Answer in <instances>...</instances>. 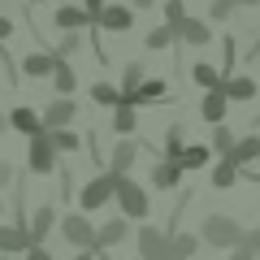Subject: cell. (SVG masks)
Here are the masks:
<instances>
[{
    "mask_svg": "<svg viewBox=\"0 0 260 260\" xmlns=\"http://www.w3.org/2000/svg\"><path fill=\"white\" fill-rule=\"evenodd\" d=\"M130 26H135V9L130 5H104L100 22H95V30H109V35H126Z\"/></svg>",
    "mask_w": 260,
    "mask_h": 260,
    "instance_id": "obj_12",
    "label": "cell"
},
{
    "mask_svg": "<svg viewBox=\"0 0 260 260\" xmlns=\"http://www.w3.org/2000/svg\"><path fill=\"white\" fill-rule=\"evenodd\" d=\"M56 156H61V152L52 148L48 135L26 139V169H30V174H52V169H56Z\"/></svg>",
    "mask_w": 260,
    "mask_h": 260,
    "instance_id": "obj_7",
    "label": "cell"
},
{
    "mask_svg": "<svg viewBox=\"0 0 260 260\" xmlns=\"http://www.w3.org/2000/svg\"><path fill=\"white\" fill-rule=\"evenodd\" d=\"M200 234H204V243L208 247H225V251H234V247H243V225L234 221V217H221V213H213V217H204V225H200Z\"/></svg>",
    "mask_w": 260,
    "mask_h": 260,
    "instance_id": "obj_2",
    "label": "cell"
},
{
    "mask_svg": "<svg viewBox=\"0 0 260 260\" xmlns=\"http://www.w3.org/2000/svg\"><path fill=\"white\" fill-rule=\"evenodd\" d=\"M52 26L65 35V30H95V22H91V13H87L83 5H65V0H61L56 13H52Z\"/></svg>",
    "mask_w": 260,
    "mask_h": 260,
    "instance_id": "obj_9",
    "label": "cell"
},
{
    "mask_svg": "<svg viewBox=\"0 0 260 260\" xmlns=\"http://www.w3.org/2000/svg\"><path fill=\"white\" fill-rule=\"evenodd\" d=\"M139 152H143V139H139V135L117 139V148H113V156H109V169H113V174H130L135 160H139Z\"/></svg>",
    "mask_w": 260,
    "mask_h": 260,
    "instance_id": "obj_15",
    "label": "cell"
},
{
    "mask_svg": "<svg viewBox=\"0 0 260 260\" xmlns=\"http://www.w3.org/2000/svg\"><path fill=\"white\" fill-rule=\"evenodd\" d=\"M182 18H186V5H182V0H165V22H169V26H178Z\"/></svg>",
    "mask_w": 260,
    "mask_h": 260,
    "instance_id": "obj_36",
    "label": "cell"
},
{
    "mask_svg": "<svg viewBox=\"0 0 260 260\" xmlns=\"http://www.w3.org/2000/svg\"><path fill=\"white\" fill-rule=\"evenodd\" d=\"M52 87H56V95H74V87H78V78H74V65L65 61H56V70H52Z\"/></svg>",
    "mask_w": 260,
    "mask_h": 260,
    "instance_id": "obj_26",
    "label": "cell"
},
{
    "mask_svg": "<svg viewBox=\"0 0 260 260\" xmlns=\"http://www.w3.org/2000/svg\"><path fill=\"white\" fill-rule=\"evenodd\" d=\"M234 0H208V22H230L234 18Z\"/></svg>",
    "mask_w": 260,
    "mask_h": 260,
    "instance_id": "obj_34",
    "label": "cell"
},
{
    "mask_svg": "<svg viewBox=\"0 0 260 260\" xmlns=\"http://www.w3.org/2000/svg\"><path fill=\"white\" fill-rule=\"evenodd\" d=\"M234 5H239V9H256L260 0H234Z\"/></svg>",
    "mask_w": 260,
    "mask_h": 260,
    "instance_id": "obj_44",
    "label": "cell"
},
{
    "mask_svg": "<svg viewBox=\"0 0 260 260\" xmlns=\"http://www.w3.org/2000/svg\"><path fill=\"white\" fill-rule=\"evenodd\" d=\"M78 44H83V35H78V30H65V35L56 39L52 52H56V56H70V52H78Z\"/></svg>",
    "mask_w": 260,
    "mask_h": 260,
    "instance_id": "obj_35",
    "label": "cell"
},
{
    "mask_svg": "<svg viewBox=\"0 0 260 260\" xmlns=\"http://www.w3.org/2000/svg\"><path fill=\"white\" fill-rule=\"evenodd\" d=\"M143 78H148V74H143V61H130V65H126V74H121V100H126V95L135 91Z\"/></svg>",
    "mask_w": 260,
    "mask_h": 260,
    "instance_id": "obj_33",
    "label": "cell"
},
{
    "mask_svg": "<svg viewBox=\"0 0 260 260\" xmlns=\"http://www.w3.org/2000/svg\"><path fill=\"white\" fill-rule=\"evenodd\" d=\"M208 160H213V148H208V143H186V152H182V169H204Z\"/></svg>",
    "mask_w": 260,
    "mask_h": 260,
    "instance_id": "obj_28",
    "label": "cell"
},
{
    "mask_svg": "<svg viewBox=\"0 0 260 260\" xmlns=\"http://www.w3.org/2000/svg\"><path fill=\"white\" fill-rule=\"evenodd\" d=\"M56 234H61L65 243H74L78 251H91L95 247V225H91L87 213H65L61 225H56Z\"/></svg>",
    "mask_w": 260,
    "mask_h": 260,
    "instance_id": "obj_5",
    "label": "cell"
},
{
    "mask_svg": "<svg viewBox=\"0 0 260 260\" xmlns=\"http://www.w3.org/2000/svg\"><path fill=\"white\" fill-rule=\"evenodd\" d=\"M9 182H13V165H9V160H0V191H5Z\"/></svg>",
    "mask_w": 260,
    "mask_h": 260,
    "instance_id": "obj_39",
    "label": "cell"
},
{
    "mask_svg": "<svg viewBox=\"0 0 260 260\" xmlns=\"http://www.w3.org/2000/svg\"><path fill=\"white\" fill-rule=\"evenodd\" d=\"M117 204H121V217H130V221H148V213H152L148 191H143L130 174L117 178Z\"/></svg>",
    "mask_w": 260,
    "mask_h": 260,
    "instance_id": "obj_3",
    "label": "cell"
},
{
    "mask_svg": "<svg viewBox=\"0 0 260 260\" xmlns=\"http://www.w3.org/2000/svg\"><path fill=\"white\" fill-rule=\"evenodd\" d=\"M191 83H195V87H204V91H217V87H225V78H221V70H217V65H208V61H191Z\"/></svg>",
    "mask_w": 260,
    "mask_h": 260,
    "instance_id": "obj_22",
    "label": "cell"
},
{
    "mask_svg": "<svg viewBox=\"0 0 260 260\" xmlns=\"http://www.w3.org/2000/svg\"><path fill=\"white\" fill-rule=\"evenodd\" d=\"M135 260H148V256H135Z\"/></svg>",
    "mask_w": 260,
    "mask_h": 260,
    "instance_id": "obj_49",
    "label": "cell"
},
{
    "mask_svg": "<svg viewBox=\"0 0 260 260\" xmlns=\"http://www.w3.org/2000/svg\"><path fill=\"white\" fill-rule=\"evenodd\" d=\"M221 91H225V100H230V104H247L251 95L260 91V83H256V78H247V74H234V78H225Z\"/></svg>",
    "mask_w": 260,
    "mask_h": 260,
    "instance_id": "obj_21",
    "label": "cell"
},
{
    "mask_svg": "<svg viewBox=\"0 0 260 260\" xmlns=\"http://www.w3.org/2000/svg\"><path fill=\"white\" fill-rule=\"evenodd\" d=\"M230 260H256V251H251V247H234Z\"/></svg>",
    "mask_w": 260,
    "mask_h": 260,
    "instance_id": "obj_42",
    "label": "cell"
},
{
    "mask_svg": "<svg viewBox=\"0 0 260 260\" xmlns=\"http://www.w3.org/2000/svg\"><path fill=\"white\" fill-rule=\"evenodd\" d=\"M225 160H234V165H243V169H247L251 160H260V135H243V139L234 143V152H230Z\"/></svg>",
    "mask_w": 260,
    "mask_h": 260,
    "instance_id": "obj_23",
    "label": "cell"
},
{
    "mask_svg": "<svg viewBox=\"0 0 260 260\" xmlns=\"http://www.w3.org/2000/svg\"><path fill=\"white\" fill-rule=\"evenodd\" d=\"M239 178H256V174H247L243 165H234V160H225V156H221V160L213 165V174H208V182H213V191H230Z\"/></svg>",
    "mask_w": 260,
    "mask_h": 260,
    "instance_id": "obj_18",
    "label": "cell"
},
{
    "mask_svg": "<svg viewBox=\"0 0 260 260\" xmlns=\"http://www.w3.org/2000/svg\"><path fill=\"white\" fill-rule=\"evenodd\" d=\"M9 126L18 130V135H26V139H39V135H48V126H44V117H39L30 104H18V109L9 113Z\"/></svg>",
    "mask_w": 260,
    "mask_h": 260,
    "instance_id": "obj_16",
    "label": "cell"
},
{
    "mask_svg": "<svg viewBox=\"0 0 260 260\" xmlns=\"http://www.w3.org/2000/svg\"><path fill=\"white\" fill-rule=\"evenodd\" d=\"M39 117H44V126H48V130H70V121L78 117V104L70 100V95H56V100L48 104Z\"/></svg>",
    "mask_w": 260,
    "mask_h": 260,
    "instance_id": "obj_14",
    "label": "cell"
},
{
    "mask_svg": "<svg viewBox=\"0 0 260 260\" xmlns=\"http://www.w3.org/2000/svg\"><path fill=\"white\" fill-rule=\"evenodd\" d=\"M152 5H156V0H130V9L139 13V9H152Z\"/></svg>",
    "mask_w": 260,
    "mask_h": 260,
    "instance_id": "obj_43",
    "label": "cell"
},
{
    "mask_svg": "<svg viewBox=\"0 0 260 260\" xmlns=\"http://www.w3.org/2000/svg\"><path fill=\"white\" fill-rule=\"evenodd\" d=\"M74 260H95V251H78V256Z\"/></svg>",
    "mask_w": 260,
    "mask_h": 260,
    "instance_id": "obj_46",
    "label": "cell"
},
{
    "mask_svg": "<svg viewBox=\"0 0 260 260\" xmlns=\"http://www.w3.org/2000/svg\"><path fill=\"white\" fill-rule=\"evenodd\" d=\"M234 143H239V139H234V130L225 126V121H221V126H213V139H208V148H213V152L230 156V152H234Z\"/></svg>",
    "mask_w": 260,
    "mask_h": 260,
    "instance_id": "obj_30",
    "label": "cell"
},
{
    "mask_svg": "<svg viewBox=\"0 0 260 260\" xmlns=\"http://www.w3.org/2000/svg\"><path fill=\"white\" fill-rule=\"evenodd\" d=\"M104 5H109V0H83V9L91 13V22H100V13H104Z\"/></svg>",
    "mask_w": 260,
    "mask_h": 260,
    "instance_id": "obj_37",
    "label": "cell"
},
{
    "mask_svg": "<svg viewBox=\"0 0 260 260\" xmlns=\"http://www.w3.org/2000/svg\"><path fill=\"white\" fill-rule=\"evenodd\" d=\"M174 30H178V44H186V48H208L213 44V26L204 18H182Z\"/></svg>",
    "mask_w": 260,
    "mask_h": 260,
    "instance_id": "obj_13",
    "label": "cell"
},
{
    "mask_svg": "<svg viewBox=\"0 0 260 260\" xmlns=\"http://www.w3.org/2000/svg\"><path fill=\"white\" fill-rule=\"evenodd\" d=\"M35 247V239H30V221H26V208L18 204V221H0V256H26V251Z\"/></svg>",
    "mask_w": 260,
    "mask_h": 260,
    "instance_id": "obj_4",
    "label": "cell"
},
{
    "mask_svg": "<svg viewBox=\"0 0 260 260\" xmlns=\"http://www.w3.org/2000/svg\"><path fill=\"white\" fill-rule=\"evenodd\" d=\"M56 61H61V56H56L52 48H30V52L18 61V74L22 78H52Z\"/></svg>",
    "mask_w": 260,
    "mask_h": 260,
    "instance_id": "obj_8",
    "label": "cell"
},
{
    "mask_svg": "<svg viewBox=\"0 0 260 260\" xmlns=\"http://www.w3.org/2000/svg\"><path fill=\"white\" fill-rule=\"evenodd\" d=\"M26 260H52V256H48V247H44V243H35V247L26 251Z\"/></svg>",
    "mask_w": 260,
    "mask_h": 260,
    "instance_id": "obj_40",
    "label": "cell"
},
{
    "mask_svg": "<svg viewBox=\"0 0 260 260\" xmlns=\"http://www.w3.org/2000/svg\"><path fill=\"white\" fill-rule=\"evenodd\" d=\"M56 225H61V213H56L52 204H39V208H35V217H30V239L44 243L48 234L56 230Z\"/></svg>",
    "mask_w": 260,
    "mask_h": 260,
    "instance_id": "obj_20",
    "label": "cell"
},
{
    "mask_svg": "<svg viewBox=\"0 0 260 260\" xmlns=\"http://www.w3.org/2000/svg\"><path fill=\"white\" fill-rule=\"evenodd\" d=\"M117 178H121V174H113V169L95 174L91 182L78 191V213H100L104 204H113V200H117Z\"/></svg>",
    "mask_w": 260,
    "mask_h": 260,
    "instance_id": "obj_1",
    "label": "cell"
},
{
    "mask_svg": "<svg viewBox=\"0 0 260 260\" xmlns=\"http://www.w3.org/2000/svg\"><path fill=\"white\" fill-rule=\"evenodd\" d=\"M48 139H52V148L61 152V156H70V152L83 148V139H78L74 130H48Z\"/></svg>",
    "mask_w": 260,
    "mask_h": 260,
    "instance_id": "obj_31",
    "label": "cell"
},
{
    "mask_svg": "<svg viewBox=\"0 0 260 260\" xmlns=\"http://www.w3.org/2000/svg\"><path fill=\"white\" fill-rule=\"evenodd\" d=\"M182 160H169V156H160L156 165H152V186L156 191H178V182H182Z\"/></svg>",
    "mask_w": 260,
    "mask_h": 260,
    "instance_id": "obj_17",
    "label": "cell"
},
{
    "mask_svg": "<svg viewBox=\"0 0 260 260\" xmlns=\"http://www.w3.org/2000/svg\"><path fill=\"white\" fill-rule=\"evenodd\" d=\"M130 239V217H113V221H104V225H95V256L100 251H109V247H117V243H126Z\"/></svg>",
    "mask_w": 260,
    "mask_h": 260,
    "instance_id": "obj_11",
    "label": "cell"
},
{
    "mask_svg": "<svg viewBox=\"0 0 260 260\" xmlns=\"http://www.w3.org/2000/svg\"><path fill=\"white\" fill-rule=\"evenodd\" d=\"M113 130H117L121 139H130V135L139 130V113L130 109V104H117V109H113Z\"/></svg>",
    "mask_w": 260,
    "mask_h": 260,
    "instance_id": "obj_25",
    "label": "cell"
},
{
    "mask_svg": "<svg viewBox=\"0 0 260 260\" xmlns=\"http://www.w3.org/2000/svg\"><path fill=\"white\" fill-rule=\"evenodd\" d=\"M26 5H30V9H35V5H39V0H26Z\"/></svg>",
    "mask_w": 260,
    "mask_h": 260,
    "instance_id": "obj_47",
    "label": "cell"
},
{
    "mask_svg": "<svg viewBox=\"0 0 260 260\" xmlns=\"http://www.w3.org/2000/svg\"><path fill=\"white\" fill-rule=\"evenodd\" d=\"M225 109H230V100H225L221 87H217V91H204V95H200V117H204L208 126H221V121H225Z\"/></svg>",
    "mask_w": 260,
    "mask_h": 260,
    "instance_id": "obj_19",
    "label": "cell"
},
{
    "mask_svg": "<svg viewBox=\"0 0 260 260\" xmlns=\"http://www.w3.org/2000/svg\"><path fill=\"white\" fill-rule=\"evenodd\" d=\"M160 100H169V83L165 78H143L135 91L126 95L121 104H130V109H143V104H160Z\"/></svg>",
    "mask_w": 260,
    "mask_h": 260,
    "instance_id": "obj_10",
    "label": "cell"
},
{
    "mask_svg": "<svg viewBox=\"0 0 260 260\" xmlns=\"http://www.w3.org/2000/svg\"><path fill=\"white\" fill-rule=\"evenodd\" d=\"M0 217H5V200H0Z\"/></svg>",
    "mask_w": 260,
    "mask_h": 260,
    "instance_id": "obj_48",
    "label": "cell"
},
{
    "mask_svg": "<svg viewBox=\"0 0 260 260\" xmlns=\"http://www.w3.org/2000/svg\"><path fill=\"white\" fill-rule=\"evenodd\" d=\"M91 100L104 104V109H117V104H121V87H113V83H95V87H91Z\"/></svg>",
    "mask_w": 260,
    "mask_h": 260,
    "instance_id": "obj_32",
    "label": "cell"
},
{
    "mask_svg": "<svg viewBox=\"0 0 260 260\" xmlns=\"http://www.w3.org/2000/svg\"><path fill=\"white\" fill-rule=\"evenodd\" d=\"M169 44H178V30L169 26V22H160V26H152L148 35H143V48H148V52H160V48H169Z\"/></svg>",
    "mask_w": 260,
    "mask_h": 260,
    "instance_id": "obj_24",
    "label": "cell"
},
{
    "mask_svg": "<svg viewBox=\"0 0 260 260\" xmlns=\"http://www.w3.org/2000/svg\"><path fill=\"white\" fill-rule=\"evenodd\" d=\"M195 251H200L195 234H169V260H191Z\"/></svg>",
    "mask_w": 260,
    "mask_h": 260,
    "instance_id": "obj_27",
    "label": "cell"
},
{
    "mask_svg": "<svg viewBox=\"0 0 260 260\" xmlns=\"http://www.w3.org/2000/svg\"><path fill=\"white\" fill-rule=\"evenodd\" d=\"M135 256H148V260H169V230L143 221L135 230Z\"/></svg>",
    "mask_w": 260,
    "mask_h": 260,
    "instance_id": "obj_6",
    "label": "cell"
},
{
    "mask_svg": "<svg viewBox=\"0 0 260 260\" xmlns=\"http://www.w3.org/2000/svg\"><path fill=\"white\" fill-rule=\"evenodd\" d=\"M243 247H251V251L260 256V225H256V230H247V234H243Z\"/></svg>",
    "mask_w": 260,
    "mask_h": 260,
    "instance_id": "obj_38",
    "label": "cell"
},
{
    "mask_svg": "<svg viewBox=\"0 0 260 260\" xmlns=\"http://www.w3.org/2000/svg\"><path fill=\"white\" fill-rule=\"evenodd\" d=\"M182 152H186V139H182V126H169L165 143H160V156H169V160H182Z\"/></svg>",
    "mask_w": 260,
    "mask_h": 260,
    "instance_id": "obj_29",
    "label": "cell"
},
{
    "mask_svg": "<svg viewBox=\"0 0 260 260\" xmlns=\"http://www.w3.org/2000/svg\"><path fill=\"white\" fill-rule=\"evenodd\" d=\"M5 130H13L9 126V113H0V135H5Z\"/></svg>",
    "mask_w": 260,
    "mask_h": 260,
    "instance_id": "obj_45",
    "label": "cell"
},
{
    "mask_svg": "<svg viewBox=\"0 0 260 260\" xmlns=\"http://www.w3.org/2000/svg\"><path fill=\"white\" fill-rule=\"evenodd\" d=\"M9 35H13V22H9V18H0V48L9 44Z\"/></svg>",
    "mask_w": 260,
    "mask_h": 260,
    "instance_id": "obj_41",
    "label": "cell"
}]
</instances>
